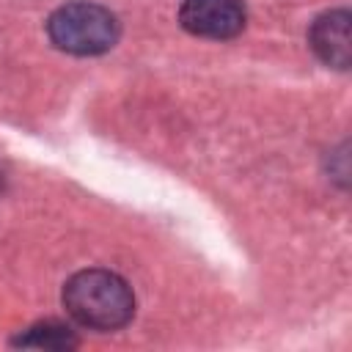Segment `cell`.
Instances as JSON below:
<instances>
[{"label":"cell","instance_id":"obj_1","mask_svg":"<svg viewBox=\"0 0 352 352\" xmlns=\"http://www.w3.org/2000/svg\"><path fill=\"white\" fill-rule=\"evenodd\" d=\"M63 308L82 327L118 330L135 316V294L110 270H80L63 286Z\"/></svg>","mask_w":352,"mask_h":352},{"label":"cell","instance_id":"obj_2","mask_svg":"<svg viewBox=\"0 0 352 352\" xmlns=\"http://www.w3.org/2000/svg\"><path fill=\"white\" fill-rule=\"evenodd\" d=\"M121 25L116 14L99 3L77 0L55 8L47 19L50 41L69 55H102L116 47Z\"/></svg>","mask_w":352,"mask_h":352},{"label":"cell","instance_id":"obj_3","mask_svg":"<svg viewBox=\"0 0 352 352\" xmlns=\"http://www.w3.org/2000/svg\"><path fill=\"white\" fill-rule=\"evenodd\" d=\"M179 22L187 33L201 38H234L245 30L248 11L242 0H184Z\"/></svg>","mask_w":352,"mask_h":352},{"label":"cell","instance_id":"obj_4","mask_svg":"<svg viewBox=\"0 0 352 352\" xmlns=\"http://www.w3.org/2000/svg\"><path fill=\"white\" fill-rule=\"evenodd\" d=\"M349 11L336 8L314 19L308 30V44L316 52V58L333 69H349L352 60V44H349Z\"/></svg>","mask_w":352,"mask_h":352},{"label":"cell","instance_id":"obj_5","mask_svg":"<svg viewBox=\"0 0 352 352\" xmlns=\"http://www.w3.org/2000/svg\"><path fill=\"white\" fill-rule=\"evenodd\" d=\"M14 344L16 346H36V349H74L77 336L60 322H38V324L28 327L25 333H19L14 338Z\"/></svg>","mask_w":352,"mask_h":352}]
</instances>
